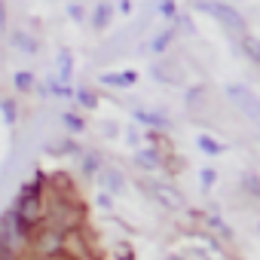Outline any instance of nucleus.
Segmentation results:
<instances>
[{"label":"nucleus","instance_id":"4468645a","mask_svg":"<svg viewBox=\"0 0 260 260\" xmlns=\"http://www.w3.org/2000/svg\"><path fill=\"white\" fill-rule=\"evenodd\" d=\"M68 16H74V19H83V10H80V7H68Z\"/></svg>","mask_w":260,"mask_h":260},{"label":"nucleus","instance_id":"423d86ee","mask_svg":"<svg viewBox=\"0 0 260 260\" xmlns=\"http://www.w3.org/2000/svg\"><path fill=\"white\" fill-rule=\"evenodd\" d=\"M196 144H199L208 156H220V153H223V144H217V141H214V138H208V135H199V138H196Z\"/></svg>","mask_w":260,"mask_h":260},{"label":"nucleus","instance_id":"9d476101","mask_svg":"<svg viewBox=\"0 0 260 260\" xmlns=\"http://www.w3.org/2000/svg\"><path fill=\"white\" fill-rule=\"evenodd\" d=\"M245 46H248V55L260 61V43H257V40H251V37H245Z\"/></svg>","mask_w":260,"mask_h":260},{"label":"nucleus","instance_id":"0eeeda50","mask_svg":"<svg viewBox=\"0 0 260 260\" xmlns=\"http://www.w3.org/2000/svg\"><path fill=\"white\" fill-rule=\"evenodd\" d=\"M31 86H34V77L28 71H19L16 74V89H31Z\"/></svg>","mask_w":260,"mask_h":260},{"label":"nucleus","instance_id":"f257e3e1","mask_svg":"<svg viewBox=\"0 0 260 260\" xmlns=\"http://www.w3.org/2000/svg\"><path fill=\"white\" fill-rule=\"evenodd\" d=\"M226 92H230L233 104L245 113V119H251L254 125H260V98H257L248 86H230Z\"/></svg>","mask_w":260,"mask_h":260},{"label":"nucleus","instance_id":"9b49d317","mask_svg":"<svg viewBox=\"0 0 260 260\" xmlns=\"http://www.w3.org/2000/svg\"><path fill=\"white\" fill-rule=\"evenodd\" d=\"M138 162H141V166H156V156H153V153H141Z\"/></svg>","mask_w":260,"mask_h":260},{"label":"nucleus","instance_id":"7ed1b4c3","mask_svg":"<svg viewBox=\"0 0 260 260\" xmlns=\"http://www.w3.org/2000/svg\"><path fill=\"white\" fill-rule=\"evenodd\" d=\"M150 193H153V196L159 199V205H166V208H181V205H184L181 193L172 190V187H166V184H150Z\"/></svg>","mask_w":260,"mask_h":260},{"label":"nucleus","instance_id":"ddd939ff","mask_svg":"<svg viewBox=\"0 0 260 260\" xmlns=\"http://www.w3.org/2000/svg\"><path fill=\"white\" fill-rule=\"evenodd\" d=\"M169 37H172V31H169V34H162V37H159V40H156V43H153V49H156V52H159V49H162V46H166V43H169Z\"/></svg>","mask_w":260,"mask_h":260},{"label":"nucleus","instance_id":"f03ea898","mask_svg":"<svg viewBox=\"0 0 260 260\" xmlns=\"http://www.w3.org/2000/svg\"><path fill=\"white\" fill-rule=\"evenodd\" d=\"M202 10L211 13V16H217V19H220L223 25H230L233 31H245V22H242V16H239L233 7H223V4H220V7H202Z\"/></svg>","mask_w":260,"mask_h":260},{"label":"nucleus","instance_id":"6e6552de","mask_svg":"<svg viewBox=\"0 0 260 260\" xmlns=\"http://www.w3.org/2000/svg\"><path fill=\"white\" fill-rule=\"evenodd\" d=\"M107 19H110V7H98V10H95V25H98V28H104V25H107Z\"/></svg>","mask_w":260,"mask_h":260},{"label":"nucleus","instance_id":"39448f33","mask_svg":"<svg viewBox=\"0 0 260 260\" xmlns=\"http://www.w3.org/2000/svg\"><path fill=\"white\" fill-rule=\"evenodd\" d=\"M13 46L22 49V52H28V55L37 52V40H34L31 34H25V31H16V34H13Z\"/></svg>","mask_w":260,"mask_h":260},{"label":"nucleus","instance_id":"20e7f679","mask_svg":"<svg viewBox=\"0 0 260 260\" xmlns=\"http://www.w3.org/2000/svg\"><path fill=\"white\" fill-rule=\"evenodd\" d=\"M135 80H138L135 71H113V74H104L101 77L104 86H135Z\"/></svg>","mask_w":260,"mask_h":260},{"label":"nucleus","instance_id":"2eb2a0df","mask_svg":"<svg viewBox=\"0 0 260 260\" xmlns=\"http://www.w3.org/2000/svg\"><path fill=\"white\" fill-rule=\"evenodd\" d=\"M172 260H181V257H172Z\"/></svg>","mask_w":260,"mask_h":260},{"label":"nucleus","instance_id":"1a4fd4ad","mask_svg":"<svg viewBox=\"0 0 260 260\" xmlns=\"http://www.w3.org/2000/svg\"><path fill=\"white\" fill-rule=\"evenodd\" d=\"M64 125H68V128H74V132H80V128H83V119H80V116H74V113H64Z\"/></svg>","mask_w":260,"mask_h":260},{"label":"nucleus","instance_id":"f8f14e48","mask_svg":"<svg viewBox=\"0 0 260 260\" xmlns=\"http://www.w3.org/2000/svg\"><path fill=\"white\" fill-rule=\"evenodd\" d=\"M214 175H217V172L205 169V172H202V184H205V187H211V184H214Z\"/></svg>","mask_w":260,"mask_h":260}]
</instances>
